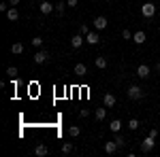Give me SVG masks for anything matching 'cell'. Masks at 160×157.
<instances>
[{
    "label": "cell",
    "mask_w": 160,
    "mask_h": 157,
    "mask_svg": "<svg viewBox=\"0 0 160 157\" xmlns=\"http://www.w3.org/2000/svg\"><path fill=\"white\" fill-rule=\"evenodd\" d=\"M156 9H158V7H156L152 0H148L145 4H141V15H143L145 19H152V17L156 15Z\"/></svg>",
    "instance_id": "1"
},
{
    "label": "cell",
    "mask_w": 160,
    "mask_h": 157,
    "mask_svg": "<svg viewBox=\"0 0 160 157\" xmlns=\"http://www.w3.org/2000/svg\"><path fill=\"white\" fill-rule=\"evenodd\" d=\"M126 96L130 98V100H141V98L145 96V91H143V87H139V85H130L128 91H126Z\"/></svg>",
    "instance_id": "2"
},
{
    "label": "cell",
    "mask_w": 160,
    "mask_h": 157,
    "mask_svg": "<svg viewBox=\"0 0 160 157\" xmlns=\"http://www.w3.org/2000/svg\"><path fill=\"white\" fill-rule=\"evenodd\" d=\"M49 60H51V55H49L47 49H38L37 53H34V62H37V64H47Z\"/></svg>",
    "instance_id": "3"
},
{
    "label": "cell",
    "mask_w": 160,
    "mask_h": 157,
    "mask_svg": "<svg viewBox=\"0 0 160 157\" xmlns=\"http://www.w3.org/2000/svg\"><path fill=\"white\" fill-rule=\"evenodd\" d=\"M154 146H156V138L148 134V136L143 138V142H141V151H143V153H149V151H152Z\"/></svg>",
    "instance_id": "4"
},
{
    "label": "cell",
    "mask_w": 160,
    "mask_h": 157,
    "mask_svg": "<svg viewBox=\"0 0 160 157\" xmlns=\"http://www.w3.org/2000/svg\"><path fill=\"white\" fill-rule=\"evenodd\" d=\"M38 11H41V15H49V13H56V4H51L49 0H45V2H41V4H38Z\"/></svg>",
    "instance_id": "5"
},
{
    "label": "cell",
    "mask_w": 160,
    "mask_h": 157,
    "mask_svg": "<svg viewBox=\"0 0 160 157\" xmlns=\"http://www.w3.org/2000/svg\"><path fill=\"white\" fill-rule=\"evenodd\" d=\"M92 24H94V28L100 32V30H105V28L109 25V21H107V17H105V15H98V17H94V21H92Z\"/></svg>",
    "instance_id": "6"
},
{
    "label": "cell",
    "mask_w": 160,
    "mask_h": 157,
    "mask_svg": "<svg viewBox=\"0 0 160 157\" xmlns=\"http://www.w3.org/2000/svg\"><path fill=\"white\" fill-rule=\"evenodd\" d=\"M145 40H148V34H145L143 30H137L135 34H132V43H135V45H143Z\"/></svg>",
    "instance_id": "7"
},
{
    "label": "cell",
    "mask_w": 160,
    "mask_h": 157,
    "mask_svg": "<svg viewBox=\"0 0 160 157\" xmlns=\"http://www.w3.org/2000/svg\"><path fill=\"white\" fill-rule=\"evenodd\" d=\"M137 76H139V79H148L149 76V66L148 64H139V66H137Z\"/></svg>",
    "instance_id": "8"
},
{
    "label": "cell",
    "mask_w": 160,
    "mask_h": 157,
    "mask_svg": "<svg viewBox=\"0 0 160 157\" xmlns=\"http://www.w3.org/2000/svg\"><path fill=\"white\" fill-rule=\"evenodd\" d=\"M83 43H86V36H83V34H75V36L71 38V47L73 49H79Z\"/></svg>",
    "instance_id": "9"
},
{
    "label": "cell",
    "mask_w": 160,
    "mask_h": 157,
    "mask_svg": "<svg viewBox=\"0 0 160 157\" xmlns=\"http://www.w3.org/2000/svg\"><path fill=\"white\" fill-rule=\"evenodd\" d=\"M73 72L77 74V76H86V74H88V66L83 64V62H79V64H75Z\"/></svg>",
    "instance_id": "10"
},
{
    "label": "cell",
    "mask_w": 160,
    "mask_h": 157,
    "mask_svg": "<svg viewBox=\"0 0 160 157\" xmlns=\"http://www.w3.org/2000/svg\"><path fill=\"white\" fill-rule=\"evenodd\" d=\"M115 102H118V98L113 96V94H105V98H102V104H105L107 109H113V106H115Z\"/></svg>",
    "instance_id": "11"
},
{
    "label": "cell",
    "mask_w": 160,
    "mask_h": 157,
    "mask_svg": "<svg viewBox=\"0 0 160 157\" xmlns=\"http://www.w3.org/2000/svg\"><path fill=\"white\" fill-rule=\"evenodd\" d=\"M86 43H88V45H98V43H100L98 32H90V34H86Z\"/></svg>",
    "instance_id": "12"
},
{
    "label": "cell",
    "mask_w": 160,
    "mask_h": 157,
    "mask_svg": "<svg viewBox=\"0 0 160 157\" xmlns=\"http://www.w3.org/2000/svg\"><path fill=\"white\" fill-rule=\"evenodd\" d=\"M94 66H96L98 70H105V68L109 66V62H107V58H102V55H98V58L94 60Z\"/></svg>",
    "instance_id": "13"
},
{
    "label": "cell",
    "mask_w": 160,
    "mask_h": 157,
    "mask_svg": "<svg viewBox=\"0 0 160 157\" xmlns=\"http://www.w3.org/2000/svg\"><path fill=\"white\" fill-rule=\"evenodd\" d=\"M118 149H120V146H118L115 140H113V142H105V153H107V155H113Z\"/></svg>",
    "instance_id": "14"
},
{
    "label": "cell",
    "mask_w": 160,
    "mask_h": 157,
    "mask_svg": "<svg viewBox=\"0 0 160 157\" xmlns=\"http://www.w3.org/2000/svg\"><path fill=\"white\" fill-rule=\"evenodd\" d=\"M7 17H9V21H17V19H19V11H17V7H11V9L7 11Z\"/></svg>",
    "instance_id": "15"
},
{
    "label": "cell",
    "mask_w": 160,
    "mask_h": 157,
    "mask_svg": "<svg viewBox=\"0 0 160 157\" xmlns=\"http://www.w3.org/2000/svg\"><path fill=\"white\" fill-rule=\"evenodd\" d=\"M47 153H49V149H47L45 145H37V149H34V155L37 157H45Z\"/></svg>",
    "instance_id": "16"
},
{
    "label": "cell",
    "mask_w": 160,
    "mask_h": 157,
    "mask_svg": "<svg viewBox=\"0 0 160 157\" xmlns=\"http://www.w3.org/2000/svg\"><path fill=\"white\" fill-rule=\"evenodd\" d=\"M109 130H111L113 134H118L120 130H122V121H120V119H113V121L109 123Z\"/></svg>",
    "instance_id": "17"
},
{
    "label": "cell",
    "mask_w": 160,
    "mask_h": 157,
    "mask_svg": "<svg viewBox=\"0 0 160 157\" xmlns=\"http://www.w3.org/2000/svg\"><path fill=\"white\" fill-rule=\"evenodd\" d=\"M11 53L22 55V53H24V45H22V43H13V45H11Z\"/></svg>",
    "instance_id": "18"
},
{
    "label": "cell",
    "mask_w": 160,
    "mask_h": 157,
    "mask_svg": "<svg viewBox=\"0 0 160 157\" xmlns=\"http://www.w3.org/2000/svg\"><path fill=\"white\" fill-rule=\"evenodd\" d=\"M68 136H71V138L81 136V127H79V125H71V127H68Z\"/></svg>",
    "instance_id": "19"
},
{
    "label": "cell",
    "mask_w": 160,
    "mask_h": 157,
    "mask_svg": "<svg viewBox=\"0 0 160 157\" xmlns=\"http://www.w3.org/2000/svg\"><path fill=\"white\" fill-rule=\"evenodd\" d=\"M94 117H96V121H105V117H107V106L105 109H96Z\"/></svg>",
    "instance_id": "20"
},
{
    "label": "cell",
    "mask_w": 160,
    "mask_h": 157,
    "mask_svg": "<svg viewBox=\"0 0 160 157\" xmlns=\"http://www.w3.org/2000/svg\"><path fill=\"white\" fill-rule=\"evenodd\" d=\"M66 7H68V4H66V2H64V0H60V2H58V4H56V13H58V15H64V11H66Z\"/></svg>",
    "instance_id": "21"
},
{
    "label": "cell",
    "mask_w": 160,
    "mask_h": 157,
    "mask_svg": "<svg viewBox=\"0 0 160 157\" xmlns=\"http://www.w3.org/2000/svg\"><path fill=\"white\" fill-rule=\"evenodd\" d=\"M73 151H75L73 142H64V145H62V153H64V155H71Z\"/></svg>",
    "instance_id": "22"
},
{
    "label": "cell",
    "mask_w": 160,
    "mask_h": 157,
    "mask_svg": "<svg viewBox=\"0 0 160 157\" xmlns=\"http://www.w3.org/2000/svg\"><path fill=\"white\" fill-rule=\"evenodd\" d=\"M128 127H130V132H137V130L141 127V123H139V119H135V117H132V119L128 121Z\"/></svg>",
    "instance_id": "23"
},
{
    "label": "cell",
    "mask_w": 160,
    "mask_h": 157,
    "mask_svg": "<svg viewBox=\"0 0 160 157\" xmlns=\"http://www.w3.org/2000/svg\"><path fill=\"white\" fill-rule=\"evenodd\" d=\"M30 43H32V47H37V49H43V43H45V40H43V36H34L32 40H30Z\"/></svg>",
    "instance_id": "24"
},
{
    "label": "cell",
    "mask_w": 160,
    "mask_h": 157,
    "mask_svg": "<svg viewBox=\"0 0 160 157\" xmlns=\"http://www.w3.org/2000/svg\"><path fill=\"white\" fill-rule=\"evenodd\" d=\"M115 142H118V146H124V145H126V140H124V136L120 132L115 134Z\"/></svg>",
    "instance_id": "25"
},
{
    "label": "cell",
    "mask_w": 160,
    "mask_h": 157,
    "mask_svg": "<svg viewBox=\"0 0 160 157\" xmlns=\"http://www.w3.org/2000/svg\"><path fill=\"white\" fill-rule=\"evenodd\" d=\"M7 74H9L11 79H15V76H17V68H15V66H9V68H7Z\"/></svg>",
    "instance_id": "26"
},
{
    "label": "cell",
    "mask_w": 160,
    "mask_h": 157,
    "mask_svg": "<svg viewBox=\"0 0 160 157\" xmlns=\"http://www.w3.org/2000/svg\"><path fill=\"white\" fill-rule=\"evenodd\" d=\"M122 38L124 40H130V38H132V32H130V30H122Z\"/></svg>",
    "instance_id": "27"
},
{
    "label": "cell",
    "mask_w": 160,
    "mask_h": 157,
    "mask_svg": "<svg viewBox=\"0 0 160 157\" xmlns=\"http://www.w3.org/2000/svg\"><path fill=\"white\" fill-rule=\"evenodd\" d=\"M79 34H83V36H86V34H90V28H88L86 24H81V28H79Z\"/></svg>",
    "instance_id": "28"
},
{
    "label": "cell",
    "mask_w": 160,
    "mask_h": 157,
    "mask_svg": "<svg viewBox=\"0 0 160 157\" xmlns=\"http://www.w3.org/2000/svg\"><path fill=\"white\" fill-rule=\"evenodd\" d=\"M79 117H81V119L90 117V110H88V109H81V110H79Z\"/></svg>",
    "instance_id": "29"
},
{
    "label": "cell",
    "mask_w": 160,
    "mask_h": 157,
    "mask_svg": "<svg viewBox=\"0 0 160 157\" xmlns=\"http://www.w3.org/2000/svg\"><path fill=\"white\" fill-rule=\"evenodd\" d=\"M77 2H79V0H66V4H68V7H77Z\"/></svg>",
    "instance_id": "30"
},
{
    "label": "cell",
    "mask_w": 160,
    "mask_h": 157,
    "mask_svg": "<svg viewBox=\"0 0 160 157\" xmlns=\"http://www.w3.org/2000/svg\"><path fill=\"white\" fill-rule=\"evenodd\" d=\"M149 136H154V138H156V136H158V130H156V127H152V130H149Z\"/></svg>",
    "instance_id": "31"
},
{
    "label": "cell",
    "mask_w": 160,
    "mask_h": 157,
    "mask_svg": "<svg viewBox=\"0 0 160 157\" xmlns=\"http://www.w3.org/2000/svg\"><path fill=\"white\" fill-rule=\"evenodd\" d=\"M19 2H22V0H9V4H11V7H17Z\"/></svg>",
    "instance_id": "32"
},
{
    "label": "cell",
    "mask_w": 160,
    "mask_h": 157,
    "mask_svg": "<svg viewBox=\"0 0 160 157\" xmlns=\"http://www.w3.org/2000/svg\"><path fill=\"white\" fill-rule=\"evenodd\" d=\"M156 72H160V60L156 62Z\"/></svg>",
    "instance_id": "33"
},
{
    "label": "cell",
    "mask_w": 160,
    "mask_h": 157,
    "mask_svg": "<svg viewBox=\"0 0 160 157\" xmlns=\"http://www.w3.org/2000/svg\"><path fill=\"white\" fill-rule=\"evenodd\" d=\"M38 2H45V0H38Z\"/></svg>",
    "instance_id": "34"
},
{
    "label": "cell",
    "mask_w": 160,
    "mask_h": 157,
    "mask_svg": "<svg viewBox=\"0 0 160 157\" xmlns=\"http://www.w3.org/2000/svg\"><path fill=\"white\" fill-rule=\"evenodd\" d=\"M105 2H111V0H105Z\"/></svg>",
    "instance_id": "35"
},
{
    "label": "cell",
    "mask_w": 160,
    "mask_h": 157,
    "mask_svg": "<svg viewBox=\"0 0 160 157\" xmlns=\"http://www.w3.org/2000/svg\"><path fill=\"white\" fill-rule=\"evenodd\" d=\"M158 9H160V7H158Z\"/></svg>",
    "instance_id": "36"
}]
</instances>
